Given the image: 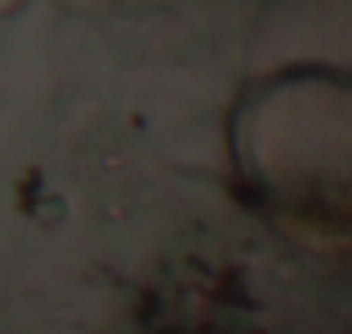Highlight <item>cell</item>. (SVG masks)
I'll return each mask as SVG.
<instances>
[{
	"instance_id": "obj_1",
	"label": "cell",
	"mask_w": 352,
	"mask_h": 334,
	"mask_svg": "<svg viewBox=\"0 0 352 334\" xmlns=\"http://www.w3.org/2000/svg\"><path fill=\"white\" fill-rule=\"evenodd\" d=\"M245 188L281 227L352 241V76L290 67L263 76L232 111Z\"/></svg>"
}]
</instances>
